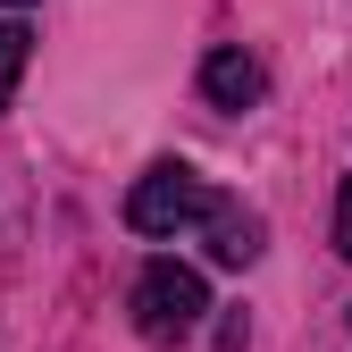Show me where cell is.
Listing matches in <instances>:
<instances>
[{"mask_svg": "<svg viewBox=\"0 0 352 352\" xmlns=\"http://www.w3.org/2000/svg\"><path fill=\"white\" fill-rule=\"evenodd\" d=\"M201 319H210L201 269H185V260H151V269L135 277V336L143 344H185V336H201Z\"/></svg>", "mask_w": 352, "mask_h": 352, "instance_id": "6da1fadb", "label": "cell"}, {"mask_svg": "<svg viewBox=\"0 0 352 352\" xmlns=\"http://www.w3.org/2000/svg\"><path fill=\"white\" fill-rule=\"evenodd\" d=\"M210 201L218 193L201 185L185 160H160V168L135 176V193H126V227H135V235H176V227H201Z\"/></svg>", "mask_w": 352, "mask_h": 352, "instance_id": "7a4b0ae2", "label": "cell"}, {"mask_svg": "<svg viewBox=\"0 0 352 352\" xmlns=\"http://www.w3.org/2000/svg\"><path fill=\"white\" fill-rule=\"evenodd\" d=\"M260 93H269V67H260L252 51L218 42V51L201 59V101H210V109H252Z\"/></svg>", "mask_w": 352, "mask_h": 352, "instance_id": "3957f363", "label": "cell"}, {"mask_svg": "<svg viewBox=\"0 0 352 352\" xmlns=\"http://www.w3.org/2000/svg\"><path fill=\"white\" fill-rule=\"evenodd\" d=\"M201 227H210V260H218V269H252V260H260V218H252V210L210 201Z\"/></svg>", "mask_w": 352, "mask_h": 352, "instance_id": "277c9868", "label": "cell"}, {"mask_svg": "<svg viewBox=\"0 0 352 352\" xmlns=\"http://www.w3.org/2000/svg\"><path fill=\"white\" fill-rule=\"evenodd\" d=\"M25 25H0V109H9V93H17V76H25Z\"/></svg>", "mask_w": 352, "mask_h": 352, "instance_id": "5b68a950", "label": "cell"}, {"mask_svg": "<svg viewBox=\"0 0 352 352\" xmlns=\"http://www.w3.org/2000/svg\"><path fill=\"white\" fill-rule=\"evenodd\" d=\"M336 252L352 260V176H344V193H336Z\"/></svg>", "mask_w": 352, "mask_h": 352, "instance_id": "8992f818", "label": "cell"}, {"mask_svg": "<svg viewBox=\"0 0 352 352\" xmlns=\"http://www.w3.org/2000/svg\"><path fill=\"white\" fill-rule=\"evenodd\" d=\"M0 9H34V0H0Z\"/></svg>", "mask_w": 352, "mask_h": 352, "instance_id": "52a82bcc", "label": "cell"}]
</instances>
